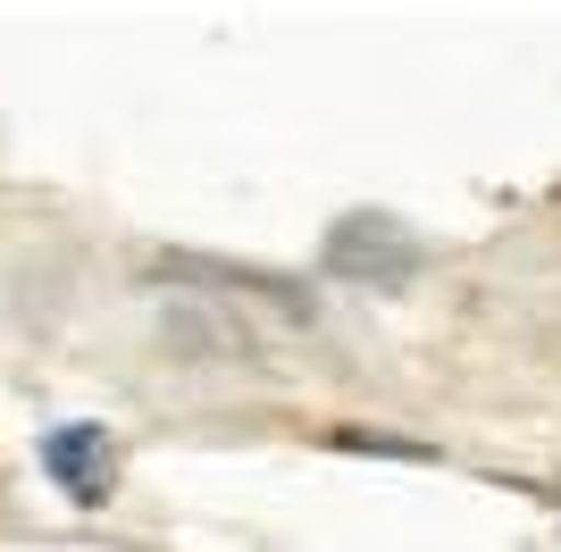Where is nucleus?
<instances>
[{"mask_svg":"<svg viewBox=\"0 0 561 552\" xmlns=\"http://www.w3.org/2000/svg\"><path fill=\"white\" fill-rule=\"evenodd\" d=\"M328 276H352V285H411L420 276V234L402 227L394 209H352L328 227Z\"/></svg>","mask_w":561,"mask_h":552,"instance_id":"obj_1","label":"nucleus"},{"mask_svg":"<svg viewBox=\"0 0 561 552\" xmlns=\"http://www.w3.org/2000/svg\"><path fill=\"white\" fill-rule=\"evenodd\" d=\"M43 469H50V485H59L76 510H101L110 485H117L110 427H101V418H59V427H43Z\"/></svg>","mask_w":561,"mask_h":552,"instance_id":"obj_2","label":"nucleus"},{"mask_svg":"<svg viewBox=\"0 0 561 552\" xmlns=\"http://www.w3.org/2000/svg\"><path fill=\"white\" fill-rule=\"evenodd\" d=\"M344 452H377V460H436L427 444H402V436H377V427H335Z\"/></svg>","mask_w":561,"mask_h":552,"instance_id":"obj_3","label":"nucleus"}]
</instances>
